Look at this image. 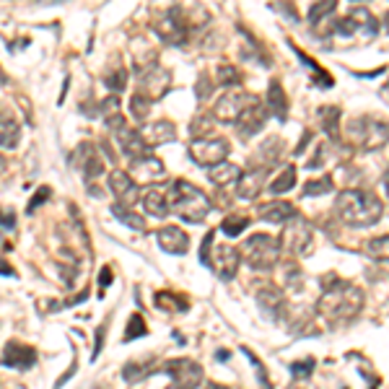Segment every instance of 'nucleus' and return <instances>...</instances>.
I'll use <instances>...</instances> for the list:
<instances>
[{
  "label": "nucleus",
  "mask_w": 389,
  "mask_h": 389,
  "mask_svg": "<svg viewBox=\"0 0 389 389\" xmlns=\"http://www.w3.org/2000/svg\"><path fill=\"white\" fill-rule=\"evenodd\" d=\"M239 262H241L239 249L228 247V244H218V247H210L206 268H210L221 281H234L239 270Z\"/></svg>",
  "instance_id": "obj_10"
},
{
  "label": "nucleus",
  "mask_w": 389,
  "mask_h": 389,
  "mask_svg": "<svg viewBox=\"0 0 389 389\" xmlns=\"http://www.w3.org/2000/svg\"><path fill=\"white\" fill-rule=\"evenodd\" d=\"M172 86V73L169 70H163L159 65H151V68H143L141 70V94L156 101V99H161L166 91Z\"/></svg>",
  "instance_id": "obj_14"
},
{
  "label": "nucleus",
  "mask_w": 389,
  "mask_h": 389,
  "mask_svg": "<svg viewBox=\"0 0 389 389\" xmlns=\"http://www.w3.org/2000/svg\"><path fill=\"white\" fill-rule=\"evenodd\" d=\"M330 146H327V143H322V146H319V148H317V156H314V159H309V163H306V166H309V169H319V166H322L324 161H327V159H330Z\"/></svg>",
  "instance_id": "obj_48"
},
{
  "label": "nucleus",
  "mask_w": 389,
  "mask_h": 389,
  "mask_svg": "<svg viewBox=\"0 0 389 389\" xmlns=\"http://www.w3.org/2000/svg\"><path fill=\"white\" fill-rule=\"evenodd\" d=\"M130 174L141 177L143 182H159L163 174H166V166H163L161 159H156L153 153H148V156H143V159L130 161Z\"/></svg>",
  "instance_id": "obj_21"
},
{
  "label": "nucleus",
  "mask_w": 389,
  "mask_h": 389,
  "mask_svg": "<svg viewBox=\"0 0 389 389\" xmlns=\"http://www.w3.org/2000/svg\"><path fill=\"white\" fill-rule=\"evenodd\" d=\"M314 358H303V361H296V363H291V374L299 381H303V379H309L312 377V371H314Z\"/></svg>",
  "instance_id": "obj_44"
},
{
  "label": "nucleus",
  "mask_w": 389,
  "mask_h": 389,
  "mask_svg": "<svg viewBox=\"0 0 389 389\" xmlns=\"http://www.w3.org/2000/svg\"><path fill=\"white\" fill-rule=\"evenodd\" d=\"M244 255L249 268L255 270H270L275 268V262L281 257V241L270 234H252V237L241 244V252Z\"/></svg>",
  "instance_id": "obj_6"
},
{
  "label": "nucleus",
  "mask_w": 389,
  "mask_h": 389,
  "mask_svg": "<svg viewBox=\"0 0 389 389\" xmlns=\"http://www.w3.org/2000/svg\"><path fill=\"white\" fill-rule=\"evenodd\" d=\"M387 88H389V86H387Z\"/></svg>",
  "instance_id": "obj_59"
},
{
  "label": "nucleus",
  "mask_w": 389,
  "mask_h": 389,
  "mask_svg": "<svg viewBox=\"0 0 389 389\" xmlns=\"http://www.w3.org/2000/svg\"><path fill=\"white\" fill-rule=\"evenodd\" d=\"M101 117H104V125H107L112 132H119L125 125V112L119 107V99L117 97H109L104 104H101Z\"/></svg>",
  "instance_id": "obj_30"
},
{
  "label": "nucleus",
  "mask_w": 389,
  "mask_h": 389,
  "mask_svg": "<svg viewBox=\"0 0 389 389\" xmlns=\"http://www.w3.org/2000/svg\"><path fill=\"white\" fill-rule=\"evenodd\" d=\"M384 187H387V194H389V172H387V177H384Z\"/></svg>",
  "instance_id": "obj_55"
},
{
  "label": "nucleus",
  "mask_w": 389,
  "mask_h": 389,
  "mask_svg": "<svg viewBox=\"0 0 389 389\" xmlns=\"http://www.w3.org/2000/svg\"><path fill=\"white\" fill-rule=\"evenodd\" d=\"M19 141H21V125L16 122L13 114L0 112V148L11 151V148L19 146Z\"/></svg>",
  "instance_id": "obj_28"
},
{
  "label": "nucleus",
  "mask_w": 389,
  "mask_h": 389,
  "mask_svg": "<svg viewBox=\"0 0 389 389\" xmlns=\"http://www.w3.org/2000/svg\"><path fill=\"white\" fill-rule=\"evenodd\" d=\"M117 135V143H119V151L128 156L130 161H135V159H143V156H148L151 148H148V143L143 141L141 130H132V128H122Z\"/></svg>",
  "instance_id": "obj_19"
},
{
  "label": "nucleus",
  "mask_w": 389,
  "mask_h": 389,
  "mask_svg": "<svg viewBox=\"0 0 389 389\" xmlns=\"http://www.w3.org/2000/svg\"><path fill=\"white\" fill-rule=\"evenodd\" d=\"M335 213L337 218L353 228H366L374 226L381 213H384V206L377 194L366 192V190H346V192L337 194L335 200Z\"/></svg>",
  "instance_id": "obj_2"
},
{
  "label": "nucleus",
  "mask_w": 389,
  "mask_h": 389,
  "mask_svg": "<svg viewBox=\"0 0 389 389\" xmlns=\"http://www.w3.org/2000/svg\"><path fill=\"white\" fill-rule=\"evenodd\" d=\"M210 88H213V83L208 81V76H200V83H197V99H206V97H210V94H213Z\"/></svg>",
  "instance_id": "obj_49"
},
{
  "label": "nucleus",
  "mask_w": 389,
  "mask_h": 389,
  "mask_svg": "<svg viewBox=\"0 0 389 389\" xmlns=\"http://www.w3.org/2000/svg\"><path fill=\"white\" fill-rule=\"evenodd\" d=\"M206 132H210V119H208V114H200L192 125V135L194 138H206Z\"/></svg>",
  "instance_id": "obj_47"
},
{
  "label": "nucleus",
  "mask_w": 389,
  "mask_h": 389,
  "mask_svg": "<svg viewBox=\"0 0 389 389\" xmlns=\"http://www.w3.org/2000/svg\"><path fill=\"white\" fill-rule=\"evenodd\" d=\"M208 389H223V387H218L216 381H208Z\"/></svg>",
  "instance_id": "obj_54"
},
{
  "label": "nucleus",
  "mask_w": 389,
  "mask_h": 389,
  "mask_svg": "<svg viewBox=\"0 0 389 389\" xmlns=\"http://www.w3.org/2000/svg\"><path fill=\"white\" fill-rule=\"evenodd\" d=\"M156 34H159L166 44H177V47H179V44L187 42L190 29H187V21H184L182 11H179V8H172L161 21L156 23Z\"/></svg>",
  "instance_id": "obj_12"
},
{
  "label": "nucleus",
  "mask_w": 389,
  "mask_h": 389,
  "mask_svg": "<svg viewBox=\"0 0 389 389\" xmlns=\"http://www.w3.org/2000/svg\"><path fill=\"white\" fill-rule=\"evenodd\" d=\"M143 141L148 143V148L153 146H163V143H172L177 138V130L169 119H159V122H151V125H146L141 130Z\"/></svg>",
  "instance_id": "obj_23"
},
{
  "label": "nucleus",
  "mask_w": 389,
  "mask_h": 389,
  "mask_svg": "<svg viewBox=\"0 0 389 389\" xmlns=\"http://www.w3.org/2000/svg\"><path fill=\"white\" fill-rule=\"evenodd\" d=\"M278 241H281V249L291 252L293 257H301L312 249V226L301 216H293L291 226L283 231V237Z\"/></svg>",
  "instance_id": "obj_9"
},
{
  "label": "nucleus",
  "mask_w": 389,
  "mask_h": 389,
  "mask_svg": "<svg viewBox=\"0 0 389 389\" xmlns=\"http://www.w3.org/2000/svg\"><path fill=\"white\" fill-rule=\"evenodd\" d=\"M216 83L218 86L234 88L241 83V73H239L234 65H221V68L216 70Z\"/></svg>",
  "instance_id": "obj_42"
},
{
  "label": "nucleus",
  "mask_w": 389,
  "mask_h": 389,
  "mask_svg": "<svg viewBox=\"0 0 389 389\" xmlns=\"http://www.w3.org/2000/svg\"><path fill=\"white\" fill-rule=\"evenodd\" d=\"M104 83H107L109 91H114V97H117V94H122V91H125V86H128V70H125V68L112 70V73H107V76H104Z\"/></svg>",
  "instance_id": "obj_43"
},
{
  "label": "nucleus",
  "mask_w": 389,
  "mask_h": 389,
  "mask_svg": "<svg viewBox=\"0 0 389 389\" xmlns=\"http://www.w3.org/2000/svg\"><path fill=\"white\" fill-rule=\"evenodd\" d=\"M324 291L322 299L317 303V309L322 314V319L332 330L346 327L356 319L361 309H363V291L348 281H340L335 275H327L322 281Z\"/></svg>",
  "instance_id": "obj_1"
},
{
  "label": "nucleus",
  "mask_w": 389,
  "mask_h": 389,
  "mask_svg": "<svg viewBox=\"0 0 389 389\" xmlns=\"http://www.w3.org/2000/svg\"><path fill=\"white\" fill-rule=\"evenodd\" d=\"M350 3H353V0H350Z\"/></svg>",
  "instance_id": "obj_57"
},
{
  "label": "nucleus",
  "mask_w": 389,
  "mask_h": 389,
  "mask_svg": "<svg viewBox=\"0 0 389 389\" xmlns=\"http://www.w3.org/2000/svg\"><path fill=\"white\" fill-rule=\"evenodd\" d=\"M346 132H348V143L361 148V151H379V148H384L389 143V122L368 117V114L350 119Z\"/></svg>",
  "instance_id": "obj_4"
},
{
  "label": "nucleus",
  "mask_w": 389,
  "mask_h": 389,
  "mask_svg": "<svg viewBox=\"0 0 389 389\" xmlns=\"http://www.w3.org/2000/svg\"><path fill=\"white\" fill-rule=\"evenodd\" d=\"M379 23L371 16L368 8H353L346 19H340L335 23V39L337 42H350V44H368L377 37Z\"/></svg>",
  "instance_id": "obj_5"
},
{
  "label": "nucleus",
  "mask_w": 389,
  "mask_h": 389,
  "mask_svg": "<svg viewBox=\"0 0 389 389\" xmlns=\"http://www.w3.org/2000/svg\"><path fill=\"white\" fill-rule=\"evenodd\" d=\"M228 151H231V146H228L226 138H194L192 146H190V159L210 169L216 163L226 161Z\"/></svg>",
  "instance_id": "obj_8"
},
{
  "label": "nucleus",
  "mask_w": 389,
  "mask_h": 389,
  "mask_svg": "<svg viewBox=\"0 0 389 389\" xmlns=\"http://www.w3.org/2000/svg\"><path fill=\"white\" fill-rule=\"evenodd\" d=\"M268 112H270L278 122H286V119H288V97H286V91H283L278 78H272L270 83H268Z\"/></svg>",
  "instance_id": "obj_26"
},
{
  "label": "nucleus",
  "mask_w": 389,
  "mask_h": 389,
  "mask_svg": "<svg viewBox=\"0 0 389 389\" xmlns=\"http://www.w3.org/2000/svg\"><path fill=\"white\" fill-rule=\"evenodd\" d=\"M156 239H159V247H161L166 255H187V249H190V237H187L179 226L159 228V231H156Z\"/></svg>",
  "instance_id": "obj_20"
},
{
  "label": "nucleus",
  "mask_w": 389,
  "mask_h": 389,
  "mask_svg": "<svg viewBox=\"0 0 389 389\" xmlns=\"http://www.w3.org/2000/svg\"><path fill=\"white\" fill-rule=\"evenodd\" d=\"M148 335V327H146V319H143L141 314H132L128 319V327H125V343H132V340H138V337Z\"/></svg>",
  "instance_id": "obj_40"
},
{
  "label": "nucleus",
  "mask_w": 389,
  "mask_h": 389,
  "mask_svg": "<svg viewBox=\"0 0 389 389\" xmlns=\"http://www.w3.org/2000/svg\"><path fill=\"white\" fill-rule=\"evenodd\" d=\"M319 122H322V130L332 138V141L340 138V109L322 107L319 109Z\"/></svg>",
  "instance_id": "obj_31"
},
{
  "label": "nucleus",
  "mask_w": 389,
  "mask_h": 389,
  "mask_svg": "<svg viewBox=\"0 0 389 389\" xmlns=\"http://www.w3.org/2000/svg\"><path fill=\"white\" fill-rule=\"evenodd\" d=\"M109 283H112V268H101V272H99V286H101V291L109 288Z\"/></svg>",
  "instance_id": "obj_52"
},
{
  "label": "nucleus",
  "mask_w": 389,
  "mask_h": 389,
  "mask_svg": "<svg viewBox=\"0 0 389 389\" xmlns=\"http://www.w3.org/2000/svg\"><path fill=\"white\" fill-rule=\"evenodd\" d=\"M0 226H6V228L16 226V216H13L11 210H0Z\"/></svg>",
  "instance_id": "obj_51"
},
{
  "label": "nucleus",
  "mask_w": 389,
  "mask_h": 389,
  "mask_svg": "<svg viewBox=\"0 0 389 389\" xmlns=\"http://www.w3.org/2000/svg\"><path fill=\"white\" fill-rule=\"evenodd\" d=\"M293 187H296V166H286V169L270 182V194L291 192Z\"/></svg>",
  "instance_id": "obj_34"
},
{
  "label": "nucleus",
  "mask_w": 389,
  "mask_h": 389,
  "mask_svg": "<svg viewBox=\"0 0 389 389\" xmlns=\"http://www.w3.org/2000/svg\"><path fill=\"white\" fill-rule=\"evenodd\" d=\"M163 374H169L177 389H197L206 379L203 366L192 358H174L169 363H163Z\"/></svg>",
  "instance_id": "obj_7"
},
{
  "label": "nucleus",
  "mask_w": 389,
  "mask_h": 389,
  "mask_svg": "<svg viewBox=\"0 0 389 389\" xmlns=\"http://www.w3.org/2000/svg\"><path fill=\"white\" fill-rule=\"evenodd\" d=\"M172 210H177V216L187 221V223H203L210 213V200L208 194L194 187L192 182H184V179H177L172 184Z\"/></svg>",
  "instance_id": "obj_3"
},
{
  "label": "nucleus",
  "mask_w": 389,
  "mask_h": 389,
  "mask_svg": "<svg viewBox=\"0 0 389 389\" xmlns=\"http://www.w3.org/2000/svg\"><path fill=\"white\" fill-rule=\"evenodd\" d=\"M265 119H268V109L262 107V101H252L241 114H239V119L234 122L237 125V130L244 135V138H252V135H257L259 130L265 128Z\"/></svg>",
  "instance_id": "obj_17"
},
{
  "label": "nucleus",
  "mask_w": 389,
  "mask_h": 389,
  "mask_svg": "<svg viewBox=\"0 0 389 389\" xmlns=\"http://www.w3.org/2000/svg\"><path fill=\"white\" fill-rule=\"evenodd\" d=\"M241 353H244V356H247L249 361H252V366L257 368V377H259V381H262V387H265V389H272V387H270V381H268V374H265V368H262V363H259V358L255 356V353H252L249 348H241Z\"/></svg>",
  "instance_id": "obj_45"
},
{
  "label": "nucleus",
  "mask_w": 389,
  "mask_h": 389,
  "mask_svg": "<svg viewBox=\"0 0 389 389\" xmlns=\"http://www.w3.org/2000/svg\"><path fill=\"white\" fill-rule=\"evenodd\" d=\"M293 50H296V54H299V60H301V63L306 65V68H309V73H314V81H317L319 86L330 88V86H332V83H335L332 78H330V76H327V73H324V68H322V65H319V63H314L312 57H306V54H303L301 50H299V47H293Z\"/></svg>",
  "instance_id": "obj_36"
},
{
  "label": "nucleus",
  "mask_w": 389,
  "mask_h": 389,
  "mask_svg": "<svg viewBox=\"0 0 389 389\" xmlns=\"http://www.w3.org/2000/svg\"><path fill=\"white\" fill-rule=\"evenodd\" d=\"M0 363L8 368H32L37 363V350L32 346H23L19 340H8L6 348H3V358H0Z\"/></svg>",
  "instance_id": "obj_16"
},
{
  "label": "nucleus",
  "mask_w": 389,
  "mask_h": 389,
  "mask_svg": "<svg viewBox=\"0 0 389 389\" xmlns=\"http://www.w3.org/2000/svg\"><path fill=\"white\" fill-rule=\"evenodd\" d=\"M252 101H257L255 94H244V91H231L228 88L223 97L216 101V107H213V117L218 122H226V125H234L239 119V114L244 112V109L252 104Z\"/></svg>",
  "instance_id": "obj_11"
},
{
  "label": "nucleus",
  "mask_w": 389,
  "mask_h": 389,
  "mask_svg": "<svg viewBox=\"0 0 389 389\" xmlns=\"http://www.w3.org/2000/svg\"><path fill=\"white\" fill-rule=\"evenodd\" d=\"M156 306L163 312H184V309H190V301L184 296H177V293L159 291L156 293Z\"/></svg>",
  "instance_id": "obj_32"
},
{
  "label": "nucleus",
  "mask_w": 389,
  "mask_h": 389,
  "mask_svg": "<svg viewBox=\"0 0 389 389\" xmlns=\"http://www.w3.org/2000/svg\"><path fill=\"white\" fill-rule=\"evenodd\" d=\"M335 8H337V0H317L312 8H309V23H312V29L319 37L332 34V29H335V23H332Z\"/></svg>",
  "instance_id": "obj_18"
},
{
  "label": "nucleus",
  "mask_w": 389,
  "mask_h": 389,
  "mask_svg": "<svg viewBox=\"0 0 389 389\" xmlns=\"http://www.w3.org/2000/svg\"><path fill=\"white\" fill-rule=\"evenodd\" d=\"M50 192H52V190H50V187H39V190H37V192H34L32 203H29V208H26V213H29V216H32V213H34V210H37V208H39V206H44V203H47V200H50Z\"/></svg>",
  "instance_id": "obj_46"
},
{
  "label": "nucleus",
  "mask_w": 389,
  "mask_h": 389,
  "mask_svg": "<svg viewBox=\"0 0 389 389\" xmlns=\"http://www.w3.org/2000/svg\"><path fill=\"white\" fill-rule=\"evenodd\" d=\"M0 275H8V278H13V275H16L13 265H11V262H8L6 257H0Z\"/></svg>",
  "instance_id": "obj_53"
},
{
  "label": "nucleus",
  "mask_w": 389,
  "mask_h": 389,
  "mask_svg": "<svg viewBox=\"0 0 389 389\" xmlns=\"http://www.w3.org/2000/svg\"><path fill=\"white\" fill-rule=\"evenodd\" d=\"M257 216L262 221H268V223H288L293 216H299L296 213V208L291 203H286V200H270V203H265V206H259Z\"/></svg>",
  "instance_id": "obj_25"
},
{
  "label": "nucleus",
  "mask_w": 389,
  "mask_h": 389,
  "mask_svg": "<svg viewBox=\"0 0 389 389\" xmlns=\"http://www.w3.org/2000/svg\"><path fill=\"white\" fill-rule=\"evenodd\" d=\"M112 213L117 216L119 223H125V226L135 228V231H146V218L138 216V213H132L128 206H122V203H114V206H112Z\"/></svg>",
  "instance_id": "obj_33"
},
{
  "label": "nucleus",
  "mask_w": 389,
  "mask_h": 389,
  "mask_svg": "<svg viewBox=\"0 0 389 389\" xmlns=\"http://www.w3.org/2000/svg\"><path fill=\"white\" fill-rule=\"evenodd\" d=\"M151 104H153V101H151L148 97H146V94L135 91V94L130 97V114H132V119H135V122H146Z\"/></svg>",
  "instance_id": "obj_35"
},
{
  "label": "nucleus",
  "mask_w": 389,
  "mask_h": 389,
  "mask_svg": "<svg viewBox=\"0 0 389 389\" xmlns=\"http://www.w3.org/2000/svg\"><path fill=\"white\" fill-rule=\"evenodd\" d=\"M141 194H143L141 203L148 216L166 218L169 213H172V194H169L166 187H161V184H151V187H146Z\"/></svg>",
  "instance_id": "obj_15"
},
{
  "label": "nucleus",
  "mask_w": 389,
  "mask_h": 389,
  "mask_svg": "<svg viewBox=\"0 0 389 389\" xmlns=\"http://www.w3.org/2000/svg\"><path fill=\"white\" fill-rule=\"evenodd\" d=\"M384 29H387V32H389V13H387V16H384Z\"/></svg>",
  "instance_id": "obj_56"
},
{
  "label": "nucleus",
  "mask_w": 389,
  "mask_h": 389,
  "mask_svg": "<svg viewBox=\"0 0 389 389\" xmlns=\"http://www.w3.org/2000/svg\"><path fill=\"white\" fill-rule=\"evenodd\" d=\"M255 299H257V303L270 314L272 319H281L283 312H286V299H283V293L275 286H262Z\"/></svg>",
  "instance_id": "obj_27"
},
{
  "label": "nucleus",
  "mask_w": 389,
  "mask_h": 389,
  "mask_svg": "<svg viewBox=\"0 0 389 389\" xmlns=\"http://www.w3.org/2000/svg\"><path fill=\"white\" fill-rule=\"evenodd\" d=\"M156 368L153 366H146L143 361H130L128 366L122 368V377H125V381H130V384H135V381H143L146 377H151Z\"/></svg>",
  "instance_id": "obj_37"
},
{
  "label": "nucleus",
  "mask_w": 389,
  "mask_h": 389,
  "mask_svg": "<svg viewBox=\"0 0 389 389\" xmlns=\"http://www.w3.org/2000/svg\"><path fill=\"white\" fill-rule=\"evenodd\" d=\"M107 184L112 194H117V200L122 206H135L138 200H141V190H138V182H135V177L130 172H122V169H114V172H109L107 177Z\"/></svg>",
  "instance_id": "obj_13"
},
{
  "label": "nucleus",
  "mask_w": 389,
  "mask_h": 389,
  "mask_svg": "<svg viewBox=\"0 0 389 389\" xmlns=\"http://www.w3.org/2000/svg\"><path fill=\"white\" fill-rule=\"evenodd\" d=\"M210 182L216 184V187H228V184H237L239 177H241V169H239L237 163H228V161H221L216 166H210Z\"/></svg>",
  "instance_id": "obj_29"
},
{
  "label": "nucleus",
  "mask_w": 389,
  "mask_h": 389,
  "mask_svg": "<svg viewBox=\"0 0 389 389\" xmlns=\"http://www.w3.org/2000/svg\"><path fill=\"white\" fill-rule=\"evenodd\" d=\"M332 192V177H319L303 184V197H319V194Z\"/></svg>",
  "instance_id": "obj_39"
},
{
  "label": "nucleus",
  "mask_w": 389,
  "mask_h": 389,
  "mask_svg": "<svg viewBox=\"0 0 389 389\" xmlns=\"http://www.w3.org/2000/svg\"><path fill=\"white\" fill-rule=\"evenodd\" d=\"M366 252H368V257H371V259H389V234L368 239Z\"/></svg>",
  "instance_id": "obj_41"
},
{
  "label": "nucleus",
  "mask_w": 389,
  "mask_h": 389,
  "mask_svg": "<svg viewBox=\"0 0 389 389\" xmlns=\"http://www.w3.org/2000/svg\"><path fill=\"white\" fill-rule=\"evenodd\" d=\"M343 389H346V387H343Z\"/></svg>",
  "instance_id": "obj_58"
},
{
  "label": "nucleus",
  "mask_w": 389,
  "mask_h": 389,
  "mask_svg": "<svg viewBox=\"0 0 389 389\" xmlns=\"http://www.w3.org/2000/svg\"><path fill=\"white\" fill-rule=\"evenodd\" d=\"M104 335H107V324H101L97 330V346H94V353H91V361H97L99 353H101V340H104Z\"/></svg>",
  "instance_id": "obj_50"
},
{
  "label": "nucleus",
  "mask_w": 389,
  "mask_h": 389,
  "mask_svg": "<svg viewBox=\"0 0 389 389\" xmlns=\"http://www.w3.org/2000/svg\"><path fill=\"white\" fill-rule=\"evenodd\" d=\"M265 174H268L265 166H257V169H252V172L241 174L237 182L239 197H241V200H255L259 194V190H262V184H265Z\"/></svg>",
  "instance_id": "obj_24"
},
{
  "label": "nucleus",
  "mask_w": 389,
  "mask_h": 389,
  "mask_svg": "<svg viewBox=\"0 0 389 389\" xmlns=\"http://www.w3.org/2000/svg\"><path fill=\"white\" fill-rule=\"evenodd\" d=\"M247 226H249V216H241V213L226 216L223 218V223H221V228H223V234H226L228 239L241 237V231H244Z\"/></svg>",
  "instance_id": "obj_38"
},
{
  "label": "nucleus",
  "mask_w": 389,
  "mask_h": 389,
  "mask_svg": "<svg viewBox=\"0 0 389 389\" xmlns=\"http://www.w3.org/2000/svg\"><path fill=\"white\" fill-rule=\"evenodd\" d=\"M78 156H81V169H83V177H86L88 182L99 179L104 174V159L97 153L94 143H81L78 146Z\"/></svg>",
  "instance_id": "obj_22"
}]
</instances>
